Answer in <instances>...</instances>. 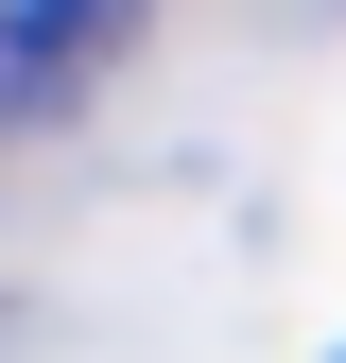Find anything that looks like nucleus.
<instances>
[{"instance_id": "1", "label": "nucleus", "mask_w": 346, "mask_h": 363, "mask_svg": "<svg viewBox=\"0 0 346 363\" xmlns=\"http://www.w3.org/2000/svg\"><path fill=\"white\" fill-rule=\"evenodd\" d=\"M121 35H139V0H0V121L86 104L121 69Z\"/></svg>"}]
</instances>
